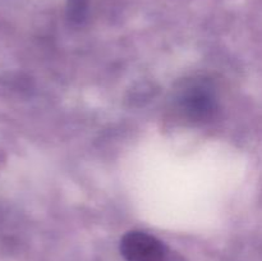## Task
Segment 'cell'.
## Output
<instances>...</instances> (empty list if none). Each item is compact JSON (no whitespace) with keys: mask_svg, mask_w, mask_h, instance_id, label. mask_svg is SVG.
Segmentation results:
<instances>
[{"mask_svg":"<svg viewBox=\"0 0 262 261\" xmlns=\"http://www.w3.org/2000/svg\"><path fill=\"white\" fill-rule=\"evenodd\" d=\"M120 252L125 261H165L163 243L143 232H129L122 238Z\"/></svg>","mask_w":262,"mask_h":261,"instance_id":"cell-1","label":"cell"},{"mask_svg":"<svg viewBox=\"0 0 262 261\" xmlns=\"http://www.w3.org/2000/svg\"><path fill=\"white\" fill-rule=\"evenodd\" d=\"M183 106L192 119L205 120L214 113L215 101L209 90L202 86H196L184 94Z\"/></svg>","mask_w":262,"mask_h":261,"instance_id":"cell-2","label":"cell"},{"mask_svg":"<svg viewBox=\"0 0 262 261\" xmlns=\"http://www.w3.org/2000/svg\"><path fill=\"white\" fill-rule=\"evenodd\" d=\"M87 0H69L68 13L74 22H82L86 17Z\"/></svg>","mask_w":262,"mask_h":261,"instance_id":"cell-3","label":"cell"}]
</instances>
